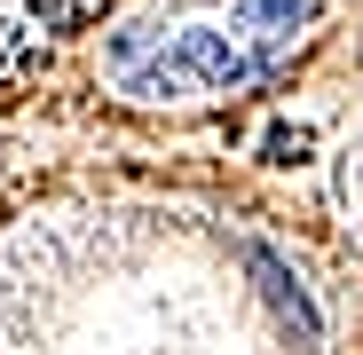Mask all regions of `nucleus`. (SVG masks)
Segmentation results:
<instances>
[{"label":"nucleus","instance_id":"f257e3e1","mask_svg":"<svg viewBox=\"0 0 363 355\" xmlns=\"http://www.w3.org/2000/svg\"><path fill=\"white\" fill-rule=\"evenodd\" d=\"M261 72V55H245L237 40L190 24L174 47L143 55L135 72H118V95H135V103H158V95H213V87H245Z\"/></svg>","mask_w":363,"mask_h":355},{"label":"nucleus","instance_id":"f03ea898","mask_svg":"<svg viewBox=\"0 0 363 355\" xmlns=\"http://www.w3.org/2000/svg\"><path fill=\"white\" fill-rule=\"evenodd\" d=\"M269 158H300V127H269Z\"/></svg>","mask_w":363,"mask_h":355}]
</instances>
